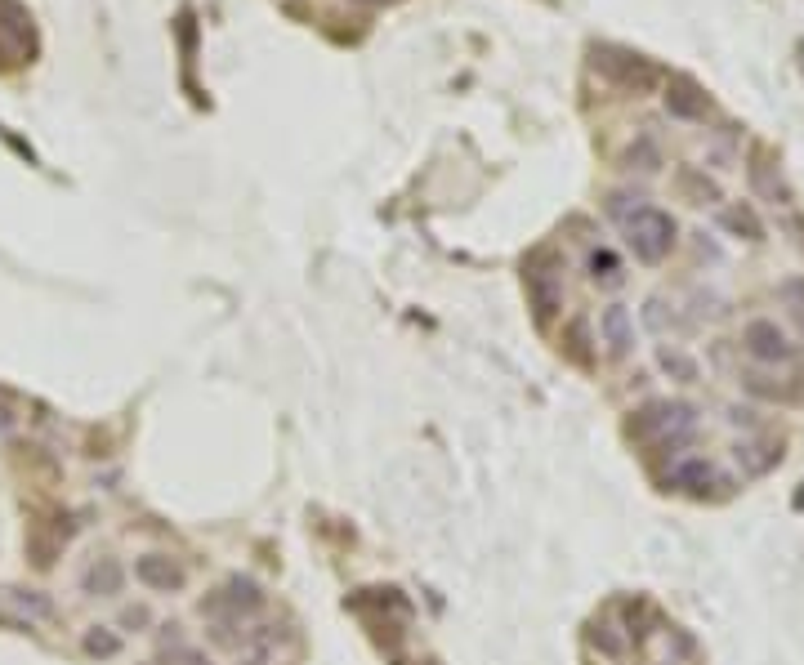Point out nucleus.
<instances>
[{
    "label": "nucleus",
    "instance_id": "nucleus-1",
    "mask_svg": "<svg viewBox=\"0 0 804 665\" xmlns=\"http://www.w3.org/2000/svg\"><path fill=\"white\" fill-rule=\"evenodd\" d=\"M621 224H626V242L635 250V259H644V264H662L670 250H675L679 224L666 210H657V206L621 210Z\"/></svg>",
    "mask_w": 804,
    "mask_h": 665
},
{
    "label": "nucleus",
    "instance_id": "nucleus-2",
    "mask_svg": "<svg viewBox=\"0 0 804 665\" xmlns=\"http://www.w3.org/2000/svg\"><path fill=\"white\" fill-rule=\"evenodd\" d=\"M693 429H697V411L688 407V402H648V407L635 411V420H630V438H639V442L657 438L662 447L688 442Z\"/></svg>",
    "mask_w": 804,
    "mask_h": 665
},
{
    "label": "nucleus",
    "instance_id": "nucleus-3",
    "mask_svg": "<svg viewBox=\"0 0 804 665\" xmlns=\"http://www.w3.org/2000/svg\"><path fill=\"white\" fill-rule=\"evenodd\" d=\"M595 67L608 81H617L621 90L630 94H644L657 85V67L644 59V54H630V50H612V45H599L595 50Z\"/></svg>",
    "mask_w": 804,
    "mask_h": 665
},
{
    "label": "nucleus",
    "instance_id": "nucleus-4",
    "mask_svg": "<svg viewBox=\"0 0 804 665\" xmlns=\"http://www.w3.org/2000/svg\"><path fill=\"white\" fill-rule=\"evenodd\" d=\"M742 349L751 353L755 362H769V366H778V362H791L796 358V349H791V340H787V331H782L773 317H755V322H746V331H742Z\"/></svg>",
    "mask_w": 804,
    "mask_h": 665
},
{
    "label": "nucleus",
    "instance_id": "nucleus-5",
    "mask_svg": "<svg viewBox=\"0 0 804 665\" xmlns=\"http://www.w3.org/2000/svg\"><path fill=\"white\" fill-rule=\"evenodd\" d=\"M523 282H528V300L536 308V322H550V317L563 308V282H559V273H554L550 255H536L528 264V273H523Z\"/></svg>",
    "mask_w": 804,
    "mask_h": 665
},
{
    "label": "nucleus",
    "instance_id": "nucleus-6",
    "mask_svg": "<svg viewBox=\"0 0 804 665\" xmlns=\"http://www.w3.org/2000/svg\"><path fill=\"white\" fill-rule=\"evenodd\" d=\"M662 103H666V112H670L675 121H706V112H711V99H706V90H702L697 81H688V76H670Z\"/></svg>",
    "mask_w": 804,
    "mask_h": 665
},
{
    "label": "nucleus",
    "instance_id": "nucleus-7",
    "mask_svg": "<svg viewBox=\"0 0 804 665\" xmlns=\"http://www.w3.org/2000/svg\"><path fill=\"white\" fill-rule=\"evenodd\" d=\"M134 581L157 594H170V590H184L188 572H184V563H175L170 554H143V558H134Z\"/></svg>",
    "mask_w": 804,
    "mask_h": 665
},
{
    "label": "nucleus",
    "instance_id": "nucleus-8",
    "mask_svg": "<svg viewBox=\"0 0 804 665\" xmlns=\"http://www.w3.org/2000/svg\"><path fill=\"white\" fill-rule=\"evenodd\" d=\"M599 335H603V344H608L612 358H626L630 344H635V322H630L626 304H608V308H603V313H599Z\"/></svg>",
    "mask_w": 804,
    "mask_h": 665
},
{
    "label": "nucleus",
    "instance_id": "nucleus-9",
    "mask_svg": "<svg viewBox=\"0 0 804 665\" xmlns=\"http://www.w3.org/2000/svg\"><path fill=\"white\" fill-rule=\"evenodd\" d=\"M670 483L679 491H688V496H706L711 487H720V469H715L706 456H688L670 469Z\"/></svg>",
    "mask_w": 804,
    "mask_h": 665
},
{
    "label": "nucleus",
    "instance_id": "nucleus-10",
    "mask_svg": "<svg viewBox=\"0 0 804 665\" xmlns=\"http://www.w3.org/2000/svg\"><path fill=\"white\" fill-rule=\"evenodd\" d=\"M121 585H126V567L117 558H94L81 572V590L94 599H112V594H121Z\"/></svg>",
    "mask_w": 804,
    "mask_h": 665
},
{
    "label": "nucleus",
    "instance_id": "nucleus-11",
    "mask_svg": "<svg viewBox=\"0 0 804 665\" xmlns=\"http://www.w3.org/2000/svg\"><path fill=\"white\" fill-rule=\"evenodd\" d=\"M590 282L595 286H608V291H617L621 282H626V268H621V259L612 255L608 246H599V250H590Z\"/></svg>",
    "mask_w": 804,
    "mask_h": 665
},
{
    "label": "nucleus",
    "instance_id": "nucleus-12",
    "mask_svg": "<svg viewBox=\"0 0 804 665\" xmlns=\"http://www.w3.org/2000/svg\"><path fill=\"white\" fill-rule=\"evenodd\" d=\"M679 192H684L693 206H715V201H720V183L706 179L702 170H693V166L679 170Z\"/></svg>",
    "mask_w": 804,
    "mask_h": 665
},
{
    "label": "nucleus",
    "instance_id": "nucleus-13",
    "mask_svg": "<svg viewBox=\"0 0 804 665\" xmlns=\"http://www.w3.org/2000/svg\"><path fill=\"white\" fill-rule=\"evenodd\" d=\"M720 224L729 228V233L746 237V242H760V237H764V224L755 219L751 206H729V210H720Z\"/></svg>",
    "mask_w": 804,
    "mask_h": 665
},
{
    "label": "nucleus",
    "instance_id": "nucleus-14",
    "mask_svg": "<svg viewBox=\"0 0 804 665\" xmlns=\"http://www.w3.org/2000/svg\"><path fill=\"white\" fill-rule=\"evenodd\" d=\"M85 652H90V657H117L121 639L117 634H108V630H94V634H85Z\"/></svg>",
    "mask_w": 804,
    "mask_h": 665
},
{
    "label": "nucleus",
    "instance_id": "nucleus-15",
    "mask_svg": "<svg viewBox=\"0 0 804 665\" xmlns=\"http://www.w3.org/2000/svg\"><path fill=\"white\" fill-rule=\"evenodd\" d=\"M626 161H630V166H635V161H639V170H644V175H653V170H662V152H657L648 139H639V148H630V152H626Z\"/></svg>",
    "mask_w": 804,
    "mask_h": 665
},
{
    "label": "nucleus",
    "instance_id": "nucleus-16",
    "mask_svg": "<svg viewBox=\"0 0 804 665\" xmlns=\"http://www.w3.org/2000/svg\"><path fill=\"white\" fill-rule=\"evenodd\" d=\"M590 643H595L599 652H608V657H626V639H621V634H612V625H595Z\"/></svg>",
    "mask_w": 804,
    "mask_h": 665
},
{
    "label": "nucleus",
    "instance_id": "nucleus-17",
    "mask_svg": "<svg viewBox=\"0 0 804 665\" xmlns=\"http://www.w3.org/2000/svg\"><path fill=\"white\" fill-rule=\"evenodd\" d=\"M662 366L666 371H675L679 380H697V366H693V358H684L679 349H662Z\"/></svg>",
    "mask_w": 804,
    "mask_h": 665
},
{
    "label": "nucleus",
    "instance_id": "nucleus-18",
    "mask_svg": "<svg viewBox=\"0 0 804 665\" xmlns=\"http://www.w3.org/2000/svg\"><path fill=\"white\" fill-rule=\"evenodd\" d=\"M782 300H787L791 317H796L800 331H804V282H787V286H782Z\"/></svg>",
    "mask_w": 804,
    "mask_h": 665
},
{
    "label": "nucleus",
    "instance_id": "nucleus-19",
    "mask_svg": "<svg viewBox=\"0 0 804 665\" xmlns=\"http://www.w3.org/2000/svg\"><path fill=\"white\" fill-rule=\"evenodd\" d=\"M121 625H126V630H143V625H152V612H148V607H121Z\"/></svg>",
    "mask_w": 804,
    "mask_h": 665
},
{
    "label": "nucleus",
    "instance_id": "nucleus-20",
    "mask_svg": "<svg viewBox=\"0 0 804 665\" xmlns=\"http://www.w3.org/2000/svg\"><path fill=\"white\" fill-rule=\"evenodd\" d=\"M9 424H14V411H9V407H0V429H9Z\"/></svg>",
    "mask_w": 804,
    "mask_h": 665
},
{
    "label": "nucleus",
    "instance_id": "nucleus-21",
    "mask_svg": "<svg viewBox=\"0 0 804 665\" xmlns=\"http://www.w3.org/2000/svg\"><path fill=\"white\" fill-rule=\"evenodd\" d=\"M367 5H389V0H367Z\"/></svg>",
    "mask_w": 804,
    "mask_h": 665
}]
</instances>
